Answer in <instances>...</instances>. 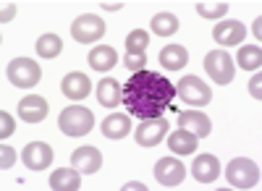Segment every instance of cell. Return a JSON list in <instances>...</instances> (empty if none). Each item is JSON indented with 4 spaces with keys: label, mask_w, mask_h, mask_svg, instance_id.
<instances>
[{
    "label": "cell",
    "mask_w": 262,
    "mask_h": 191,
    "mask_svg": "<svg viewBox=\"0 0 262 191\" xmlns=\"http://www.w3.org/2000/svg\"><path fill=\"white\" fill-rule=\"evenodd\" d=\"M173 97H176L173 81L158 71L144 68L128 76V81L123 84L121 102L134 118L149 121V118H163V113L173 105Z\"/></svg>",
    "instance_id": "obj_1"
},
{
    "label": "cell",
    "mask_w": 262,
    "mask_h": 191,
    "mask_svg": "<svg viewBox=\"0 0 262 191\" xmlns=\"http://www.w3.org/2000/svg\"><path fill=\"white\" fill-rule=\"evenodd\" d=\"M58 126H60V131L66 136H86L92 131V126H95V115L90 108H84V105H71V108H66L58 118Z\"/></svg>",
    "instance_id": "obj_2"
},
{
    "label": "cell",
    "mask_w": 262,
    "mask_h": 191,
    "mask_svg": "<svg viewBox=\"0 0 262 191\" xmlns=\"http://www.w3.org/2000/svg\"><path fill=\"white\" fill-rule=\"evenodd\" d=\"M6 76H8V81L13 84V87L32 89L42 79V68H39V63L32 60V58H13L8 63V68H6Z\"/></svg>",
    "instance_id": "obj_3"
},
{
    "label": "cell",
    "mask_w": 262,
    "mask_h": 191,
    "mask_svg": "<svg viewBox=\"0 0 262 191\" xmlns=\"http://www.w3.org/2000/svg\"><path fill=\"white\" fill-rule=\"evenodd\" d=\"M226 181L233 188H254L259 183V165L249 157H236L226 168Z\"/></svg>",
    "instance_id": "obj_4"
},
{
    "label": "cell",
    "mask_w": 262,
    "mask_h": 191,
    "mask_svg": "<svg viewBox=\"0 0 262 191\" xmlns=\"http://www.w3.org/2000/svg\"><path fill=\"white\" fill-rule=\"evenodd\" d=\"M205 74L217 84V87H226V84L233 81L236 66H233V58L226 50H212L205 55Z\"/></svg>",
    "instance_id": "obj_5"
},
{
    "label": "cell",
    "mask_w": 262,
    "mask_h": 191,
    "mask_svg": "<svg viewBox=\"0 0 262 191\" xmlns=\"http://www.w3.org/2000/svg\"><path fill=\"white\" fill-rule=\"evenodd\" d=\"M176 97H181L186 105H194V108H205L212 100V89L200 76H181L176 84Z\"/></svg>",
    "instance_id": "obj_6"
},
{
    "label": "cell",
    "mask_w": 262,
    "mask_h": 191,
    "mask_svg": "<svg viewBox=\"0 0 262 191\" xmlns=\"http://www.w3.org/2000/svg\"><path fill=\"white\" fill-rule=\"evenodd\" d=\"M71 37L81 45H90V42H100L105 37V21L95 13H81L74 18L71 24Z\"/></svg>",
    "instance_id": "obj_7"
},
{
    "label": "cell",
    "mask_w": 262,
    "mask_h": 191,
    "mask_svg": "<svg viewBox=\"0 0 262 191\" xmlns=\"http://www.w3.org/2000/svg\"><path fill=\"white\" fill-rule=\"evenodd\" d=\"M168 129L170 123L165 118H149V121H142L134 131V141L139 147H158L165 136H168Z\"/></svg>",
    "instance_id": "obj_8"
},
{
    "label": "cell",
    "mask_w": 262,
    "mask_h": 191,
    "mask_svg": "<svg viewBox=\"0 0 262 191\" xmlns=\"http://www.w3.org/2000/svg\"><path fill=\"white\" fill-rule=\"evenodd\" d=\"M155 178L160 181V186L165 188H176L184 183L186 178V168L181 160H173V157H160L155 162Z\"/></svg>",
    "instance_id": "obj_9"
},
{
    "label": "cell",
    "mask_w": 262,
    "mask_h": 191,
    "mask_svg": "<svg viewBox=\"0 0 262 191\" xmlns=\"http://www.w3.org/2000/svg\"><path fill=\"white\" fill-rule=\"evenodd\" d=\"M212 37H215L217 45H223V47H236V45H242V42H244L247 27L242 24V21L226 18V21H221V24L212 29Z\"/></svg>",
    "instance_id": "obj_10"
},
{
    "label": "cell",
    "mask_w": 262,
    "mask_h": 191,
    "mask_svg": "<svg viewBox=\"0 0 262 191\" xmlns=\"http://www.w3.org/2000/svg\"><path fill=\"white\" fill-rule=\"evenodd\" d=\"M24 165L29 171H45V168L53 162V147L48 141H29L24 147Z\"/></svg>",
    "instance_id": "obj_11"
},
{
    "label": "cell",
    "mask_w": 262,
    "mask_h": 191,
    "mask_svg": "<svg viewBox=\"0 0 262 191\" xmlns=\"http://www.w3.org/2000/svg\"><path fill=\"white\" fill-rule=\"evenodd\" d=\"M191 176L194 181H200V183H215L217 176H221V162H217L215 155L205 152V155H196L194 162H191Z\"/></svg>",
    "instance_id": "obj_12"
},
{
    "label": "cell",
    "mask_w": 262,
    "mask_h": 191,
    "mask_svg": "<svg viewBox=\"0 0 262 191\" xmlns=\"http://www.w3.org/2000/svg\"><path fill=\"white\" fill-rule=\"evenodd\" d=\"M179 129L194 134L196 139H205V136L212 134V123L200 110H184V113H179Z\"/></svg>",
    "instance_id": "obj_13"
},
{
    "label": "cell",
    "mask_w": 262,
    "mask_h": 191,
    "mask_svg": "<svg viewBox=\"0 0 262 191\" xmlns=\"http://www.w3.org/2000/svg\"><path fill=\"white\" fill-rule=\"evenodd\" d=\"M71 165L79 173L92 176L102 168V152L97 150V147H79V150H74V155H71Z\"/></svg>",
    "instance_id": "obj_14"
},
{
    "label": "cell",
    "mask_w": 262,
    "mask_h": 191,
    "mask_svg": "<svg viewBox=\"0 0 262 191\" xmlns=\"http://www.w3.org/2000/svg\"><path fill=\"white\" fill-rule=\"evenodd\" d=\"M60 89H63V94L69 97V100H76L79 102V100H84L86 94L92 92V81H90V76L81 74V71H71V74L63 76Z\"/></svg>",
    "instance_id": "obj_15"
},
{
    "label": "cell",
    "mask_w": 262,
    "mask_h": 191,
    "mask_svg": "<svg viewBox=\"0 0 262 191\" xmlns=\"http://www.w3.org/2000/svg\"><path fill=\"white\" fill-rule=\"evenodd\" d=\"M50 110V105L45 97H39V94H29L18 102V118L21 121H27V123H39V121H45Z\"/></svg>",
    "instance_id": "obj_16"
},
{
    "label": "cell",
    "mask_w": 262,
    "mask_h": 191,
    "mask_svg": "<svg viewBox=\"0 0 262 191\" xmlns=\"http://www.w3.org/2000/svg\"><path fill=\"white\" fill-rule=\"evenodd\" d=\"M50 188L53 191H79L81 188V176L79 171L71 165V168H58L50 176Z\"/></svg>",
    "instance_id": "obj_17"
},
{
    "label": "cell",
    "mask_w": 262,
    "mask_h": 191,
    "mask_svg": "<svg viewBox=\"0 0 262 191\" xmlns=\"http://www.w3.org/2000/svg\"><path fill=\"white\" fill-rule=\"evenodd\" d=\"M196 144H200V139H196L194 134L184 131V129H176L170 136H168V147L173 155H181V157H189L196 152Z\"/></svg>",
    "instance_id": "obj_18"
},
{
    "label": "cell",
    "mask_w": 262,
    "mask_h": 191,
    "mask_svg": "<svg viewBox=\"0 0 262 191\" xmlns=\"http://www.w3.org/2000/svg\"><path fill=\"white\" fill-rule=\"evenodd\" d=\"M189 63V53L184 45H165L160 50V66L165 71H181Z\"/></svg>",
    "instance_id": "obj_19"
},
{
    "label": "cell",
    "mask_w": 262,
    "mask_h": 191,
    "mask_svg": "<svg viewBox=\"0 0 262 191\" xmlns=\"http://www.w3.org/2000/svg\"><path fill=\"white\" fill-rule=\"evenodd\" d=\"M128 131H131V118L123 115V113H113V115H107V118L102 121V134H105V139L118 141V139H126Z\"/></svg>",
    "instance_id": "obj_20"
},
{
    "label": "cell",
    "mask_w": 262,
    "mask_h": 191,
    "mask_svg": "<svg viewBox=\"0 0 262 191\" xmlns=\"http://www.w3.org/2000/svg\"><path fill=\"white\" fill-rule=\"evenodd\" d=\"M86 60H90V68L105 74V71H111L116 63H118V53L111 45H97L90 55H86Z\"/></svg>",
    "instance_id": "obj_21"
},
{
    "label": "cell",
    "mask_w": 262,
    "mask_h": 191,
    "mask_svg": "<svg viewBox=\"0 0 262 191\" xmlns=\"http://www.w3.org/2000/svg\"><path fill=\"white\" fill-rule=\"evenodd\" d=\"M121 97H123V87L116 79H102L97 84V102L102 108H118Z\"/></svg>",
    "instance_id": "obj_22"
},
{
    "label": "cell",
    "mask_w": 262,
    "mask_h": 191,
    "mask_svg": "<svg viewBox=\"0 0 262 191\" xmlns=\"http://www.w3.org/2000/svg\"><path fill=\"white\" fill-rule=\"evenodd\" d=\"M34 50H37L39 58H45V60L58 58V55L63 53V39H60L58 34H53V32H45V34H39Z\"/></svg>",
    "instance_id": "obj_23"
},
{
    "label": "cell",
    "mask_w": 262,
    "mask_h": 191,
    "mask_svg": "<svg viewBox=\"0 0 262 191\" xmlns=\"http://www.w3.org/2000/svg\"><path fill=\"white\" fill-rule=\"evenodd\" d=\"M236 63H238V68H244V71H259L262 68V47H259V42L257 45H244L242 50H238V55H236Z\"/></svg>",
    "instance_id": "obj_24"
},
{
    "label": "cell",
    "mask_w": 262,
    "mask_h": 191,
    "mask_svg": "<svg viewBox=\"0 0 262 191\" xmlns=\"http://www.w3.org/2000/svg\"><path fill=\"white\" fill-rule=\"evenodd\" d=\"M149 27H152V34H158V37H170V34H176L179 32V18L176 13H155L149 21Z\"/></svg>",
    "instance_id": "obj_25"
},
{
    "label": "cell",
    "mask_w": 262,
    "mask_h": 191,
    "mask_svg": "<svg viewBox=\"0 0 262 191\" xmlns=\"http://www.w3.org/2000/svg\"><path fill=\"white\" fill-rule=\"evenodd\" d=\"M149 45V34L144 29H134L126 37V53H144Z\"/></svg>",
    "instance_id": "obj_26"
},
{
    "label": "cell",
    "mask_w": 262,
    "mask_h": 191,
    "mask_svg": "<svg viewBox=\"0 0 262 191\" xmlns=\"http://www.w3.org/2000/svg\"><path fill=\"white\" fill-rule=\"evenodd\" d=\"M196 13L202 18H223L228 13V3H196Z\"/></svg>",
    "instance_id": "obj_27"
},
{
    "label": "cell",
    "mask_w": 262,
    "mask_h": 191,
    "mask_svg": "<svg viewBox=\"0 0 262 191\" xmlns=\"http://www.w3.org/2000/svg\"><path fill=\"white\" fill-rule=\"evenodd\" d=\"M123 63H126V68L131 74H137V71H144L147 68V55L144 53H126Z\"/></svg>",
    "instance_id": "obj_28"
},
{
    "label": "cell",
    "mask_w": 262,
    "mask_h": 191,
    "mask_svg": "<svg viewBox=\"0 0 262 191\" xmlns=\"http://www.w3.org/2000/svg\"><path fill=\"white\" fill-rule=\"evenodd\" d=\"M13 131H16V121H13V115L6 113V110H0V139H8Z\"/></svg>",
    "instance_id": "obj_29"
},
{
    "label": "cell",
    "mask_w": 262,
    "mask_h": 191,
    "mask_svg": "<svg viewBox=\"0 0 262 191\" xmlns=\"http://www.w3.org/2000/svg\"><path fill=\"white\" fill-rule=\"evenodd\" d=\"M13 162H16V150L3 144V150H0V168H3V171H8Z\"/></svg>",
    "instance_id": "obj_30"
},
{
    "label": "cell",
    "mask_w": 262,
    "mask_h": 191,
    "mask_svg": "<svg viewBox=\"0 0 262 191\" xmlns=\"http://www.w3.org/2000/svg\"><path fill=\"white\" fill-rule=\"evenodd\" d=\"M249 94H252L257 102L262 100V76H259V71H257V76L249 79Z\"/></svg>",
    "instance_id": "obj_31"
},
{
    "label": "cell",
    "mask_w": 262,
    "mask_h": 191,
    "mask_svg": "<svg viewBox=\"0 0 262 191\" xmlns=\"http://www.w3.org/2000/svg\"><path fill=\"white\" fill-rule=\"evenodd\" d=\"M3 13H0V21H3V24H8V21L16 16V3H3V8H0Z\"/></svg>",
    "instance_id": "obj_32"
},
{
    "label": "cell",
    "mask_w": 262,
    "mask_h": 191,
    "mask_svg": "<svg viewBox=\"0 0 262 191\" xmlns=\"http://www.w3.org/2000/svg\"><path fill=\"white\" fill-rule=\"evenodd\" d=\"M100 8H102V11H121V8H123V3H102Z\"/></svg>",
    "instance_id": "obj_33"
},
{
    "label": "cell",
    "mask_w": 262,
    "mask_h": 191,
    "mask_svg": "<svg viewBox=\"0 0 262 191\" xmlns=\"http://www.w3.org/2000/svg\"><path fill=\"white\" fill-rule=\"evenodd\" d=\"M252 29H254L257 39H259V29H262V18H259V16H257V21H254V27H252Z\"/></svg>",
    "instance_id": "obj_34"
},
{
    "label": "cell",
    "mask_w": 262,
    "mask_h": 191,
    "mask_svg": "<svg viewBox=\"0 0 262 191\" xmlns=\"http://www.w3.org/2000/svg\"><path fill=\"white\" fill-rule=\"evenodd\" d=\"M131 188H144V186H142V183H126V186H123V191H131Z\"/></svg>",
    "instance_id": "obj_35"
}]
</instances>
